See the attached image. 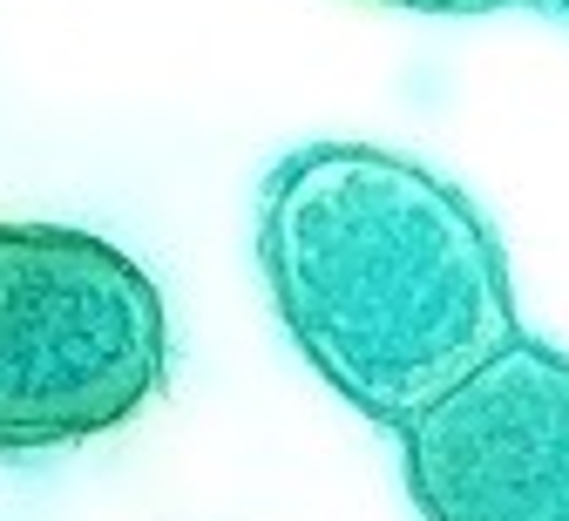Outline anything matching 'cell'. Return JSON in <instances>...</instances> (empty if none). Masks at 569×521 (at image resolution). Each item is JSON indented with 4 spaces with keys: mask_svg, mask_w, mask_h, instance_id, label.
<instances>
[{
    "mask_svg": "<svg viewBox=\"0 0 569 521\" xmlns=\"http://www.w3.org/2000/svg\"><path fill=\"white\" fill-rule=\"evenodd\" d=\"M373 8H400V14H495L502 0H373Z\"/></svg>",
    "mask_w": 569,
    "mask_h": 521,
    "instance_id": "4",
    "label": "cell"
},
{
    "mask_svg": "<svg viewBox=\"0 0 569 521\" xmlns=\"http://www.w3.org/2000/svg\"><path fill=\"white\" fill-rule=\"evenodd\" d=\"M258 271L306 365L393 433L522 339L481 203L373 142H306L271 163Z\"/></svg>",
    "mask_w": 569,
    "mask_h": 521,
    "instance_id": "1",
    "label": "cell"
},
{
    "mask_svg": "<svg viewBox=\"0 0 569 521\" xmlns=\"http://www.w3.org/2000/svg\"><path fill=\"white\" fill-rule=\"evenodd\" d=\"M420 521H569V352L522 332L400 433Z\"/></svg>",
    "mask_w": 569,
    "mask_h": 521,
    "instance_id": "3",
    "label": "cell"
},
{
    "mask_svg": "<svg viewBox=\"0 0 569 521\" xmlns=\"http://www.w3.org/2000/svg\"><path fill=\"white\" fill-rule=\"evenodd\" d=\"M522 8H536V14H556V21H569V0H522Z\"/></svg>",
    "mask_w": 569,
    "mask_h": 521,
    "instance_id": "5",
    "label": "cell"
},
{
    "mask_svg": "<svg viewBox=\"0 0 569 521\" xmlns=\"http://www.w3.org/2000/svg\"><path fill=\"white\" fill-rule=\"evenodd\" d=\"M170 380V312L122 244L0 223V454L116 433Z\"/></svg>",
    "mask_w": 569,
    "mask_h": 521,
    "instance_id": "2",
    "label": "cell"
}]
</instances>
